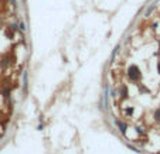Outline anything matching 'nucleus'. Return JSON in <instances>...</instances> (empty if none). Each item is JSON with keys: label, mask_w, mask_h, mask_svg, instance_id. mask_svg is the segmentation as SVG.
Here are the masks:
<instances>
[{"label": "nucleus", "mask_w": 160, "mask_h": 154, "mask_svg": "<svg viewBox=\"0 0 160 154\" xmlns=\"http://www.w3.org/2000/svg\"><path fill=\"white\" fill-rule=\"evenodd\" d=\"M127 75L132 81H137L140 78V71H139V68L136 65H130L129 69H127Z\"/></svg>", "instance_id": "1"}, {"label": "nucleus", "mask_w": 160, "mask_h": 154, "mask_svg": "<svg viewBox=\"0 0 160 154\" xmlns=\"http://www.w3.org/2000/svg\"><path fill=\"white\" fill-rule=\"evenodd\" d=\"M155 117H156V119H157V120L160 122V109H159V110H156V113H155Z\"/></svg>", "instance_id": "2"}, {"label": "nucleus", "mask_w": 160, "mask_h": 154, "mask_svg": "<svg viewBox=\"0 0 160 154\" xmlns=\"http://www.w3.org/2000/svg\"><path fill=\"white\" fill-rule=\"evenodd\" d=\"M20 28H21V30H26V24L21 23V24H20Z\"/></svg>", "instance_id": "3"}, {"label": "nucleus", "mask_w": 160, "mask_h": 154, "mask_svg": "<svg viewBox=\"0 0 160 154\" xmlns=\"http://www.w3.org/2000/svg\"><path fill=\"white\" fill-rule=\"evenodd\" d=\"M157 71H159V74H160V62H159V65H157Z\"/></svg>", "instance_id": "4"}, {"label": "nucleus", "mask_w": 160, "mask_h": 154, "mask_svg": "<svg viewBox=\"0 0 160 154\" xmlns=\"http://www.w3.org/2000/svg\"><path fill=\"white\" fill-rule=\"evenodd\" d=\"M10 3H13V4H16V0H10Z\"/></svg>", "instance_id": "5"}]
</instances>
